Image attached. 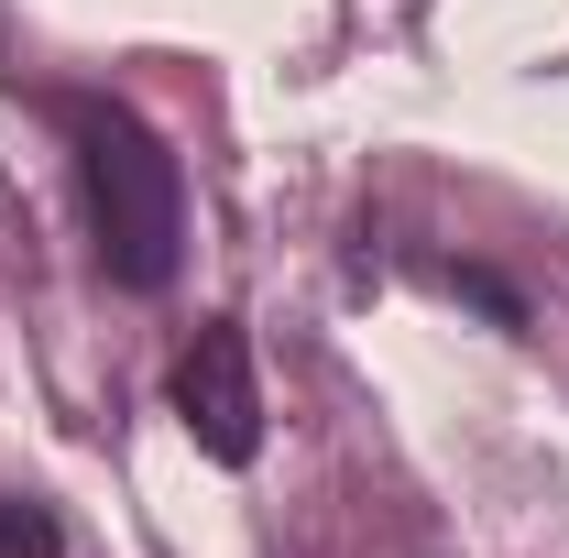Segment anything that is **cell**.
<instances>
[{
	"label": "cell",
	"mask_w": 569,
	"mask_h": 558,
	"mask_svg": "<svg viewBox=\"0 0 569 558\" xmlns=\"http://www.w3.org/2000/svg\"><path fill=\"white\" fill-rule=\"evenodd\" d=\"M176 427L209 449L219 471H252L263 460V383H252V329L241 318H209L198 340L176 350V383H164Z\"/></svg>",
	"instance_id": "obj_2"
},
{
	"label": "cell",
	"mask_w": 569,
	"mask_h": 558,
	"mask_svg": "<svg viewBox=\"0 0 569 558\" xmlns=\"http://www.w3.org/2000/svg\"><path fill=\"white\" fill-rule=\"evenodd\" d=\"M67 537H56V515L44 504H0V558H56Z\"/></svg>",
	"instance_id": "obj_4"
},
{
	"label": "cell",
	"mask_w": 569,
	"mask_h": 558,
	"mask_svg": "<svg viewBox=\"0 0 569 558\" xmlns=\"http://www.w3.org/2000/svg\"><path fill=\"white\" fill-rule=\"evenodd\" d=\"M427 285H438V296H460V307H482L493 329H526V285L493 275V263H427Z\"/></svg>",
	"instance_id": "obj_3"
},
{
	"label": "cell",
	"mask_w": 569,
	"mask_h": 558,
	"mask_svg": "<svg viewBox=\"0 0 569 558\" xmlns=\"http://www.w3.org/2000/svg\"><path fill=\"white\" fill-rule=\"evenodd\" d=\"M56 121H67V153H77L99 275L121 296H164L176 263H187V176H176L164 132L110 88H56Z\"/></svg>",
	"instance_id": "obj_1"
}]
</instances>
